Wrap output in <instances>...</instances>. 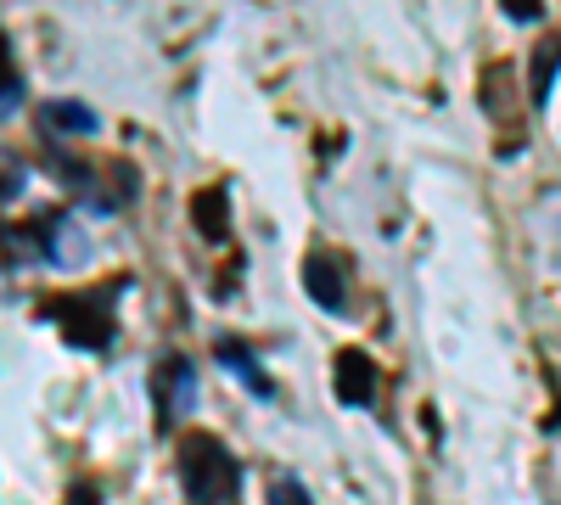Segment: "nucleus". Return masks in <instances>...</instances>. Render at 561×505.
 Returning a JSON list of instances; mask_svg holds the SVG:
<instances>
[{
	"mask_svg": "<svg viewBox=\"0 0 561 505\" xmlns=\"http://www.w3.org/2000/svg\"><path fill=\"white\" fill-rule=\"evenodd\" d=\"M180 483L192 494V505H230L242 489V467L219 438H185L180 444Z\"/></svg>",
	"mask_w": 561,
	"mask_h": 505,
	"instance_id": "nucleus-1",
	"label": "nucleus"
},
{
	"mask_svg": "<svg viewBox=\"0 0 561 505\" xmlns=\"http://www.w3.org/2000/svg\"><path fill=\"white\" fill-rule=\"evenodd\" d=\"M152 399H158V422L174 427L197 410V365L185 354H169L158 371H152Z\"/></svg>",
	"mask_w": 561,
	"mask_h": 505,
	"instance_id": "nucleus-2",
	"label": "nucleus"
},
{
	"mask_svg": "<svg viewBox=\"0 0 561 505\" xmlns=\"http://www.w3.org/2000/svg\"><path fill=\"white\" fill-rule=\"evenodd\" d=\"M62 314V332H68V343H79V348H107L113 343V309H102V298H73V303H57Z\"/></svg>",
	"mask_w": 561,
	"mask_h": 505,
	"instance_id": "nucleus-3",
	"label": "nucleus"
},
{
	"mask_svg": "<svg viewBox=\"0 0 561 505\" xmlns=\"http://www.w3.org/2000/svg\"><path fill=\"white\" fill-rule=\"evenodd\" d=\"M332 382H337V399L343 404H370V393H377V365H370L365 348H343Z\"/></svg>",
	"mask_w": 561,
	"mask_h": 505,
	"instance_id": "nucleus-4",
	"label": "nucleus"
},
{
	"mask_svg": "<svg viewBox=\"0 0 561 505\" xmlns=\"http://www.w3.org/2000/svg\"><path fill=\"white\" fill-rule=\"evenodd\" d=\"M39 253L68 269V264H84L90 259V237L79 231L68 214H57V219H45V231H39Z\"/></svg>",
	"mask_w": 561,
	"mask_h": 505,
	"instance_id": "nucleus-5",
	"label": "nucleus"
},
{
	"mask_svg": "<svg viewBox=\"0 0 561 505\" xmlns=\"http://www.w3.org/2000/svg\"><path fill=\"white\" fill-rule=\"evenodd\" d=\"M39 124H45V135H96L102 129V118H96V107H84V102H73V96H51V102H39Z\"/></svg>",
	"mask_w": 561,
	"mask_h": 505,
	"instance_id": "nucleus-6",
	"label": "nucleus"
},
{
	"mask_svg": "<svg viewBox=\"0 0 561 505\" xmlns=\"http://www.w3.org/2000/svg\"><path fill=\"white\" fill-rule=\"evenodd\" d=\"M304 287H309V298L320 303V309H332V314H348V287H343V275H337V264L332 259H309L304 264Z\"/></svg>",
	"mask_w": 561,
	"mask_h": 505,
	"instance_id": "nucleus-7",
	"label": "nucleus"
},
{
	"mask_svg": "<svg viewBox=\"0 0 561 505\" xmlns=\"http://www.w3.org/2000/svg\"><path fill=\"white\" fill-rule=\"evenodd\" d=\"M214 359L225 365L230 377H242V382H248V388H253L259 399H275V382L264 377V365H259V354H253V348H242V343L219 337V343H214Z\"/></svg>",
	"mask_w": 561,
	"mask_h": 505,
	"instance_id": "nucleus-8",
	"label": "nucleus"
},
{
	"mask_svg": "<svg viewBox=\"0 0 561 505\" xmlns=\"http://www.w3.org/2000/svg\"><path fill=\"white\" fill-rule=\"evenodd\" d=\"M192 219H197V231H203L208 242H225V237H230V219H225V186L203 192V197L192 203Z\"/></svg>",
	"mask_w": 561,
	"mask_h": 505,
	"instance_id": "nucleus-9",
	"label": "nucleus"
},
{
	"mask_svg": "<svg viewBox=\"0 0 561 505\" xmlns=\"http://www.w3.org/2000/svg\"><path fill=\"white\" fill-rule=\"evenodd\" d=\"M556 68H561V34H556V39H545L539 51H534V107H545V102H550Z\"/></svg>",
	"mask_w": 561,
	"mask_h": 505,
	"instance_id": "nucleus-10",
	"label": "nucleus"
},
{
	"mask_svg": "<svg viewBox=\"0 0 561 505\" xmlns=\"http://www.w3.org/2000/svg\"><path fill=\"white\" fill-rule=\"evenodd\" d=\"M270 505H314V500H309V489H304L298 478L275 472V478H270Z\"/></svg>",
	"mask_w": 561,
	"mask_h": 505,
	"instance_id": "nucleus-11",
	"label": "nucleus"
},
{
	"mask_svg": "<svg viewBox=\"0 0 561 505\" xmlns=\"http://www.w3.org/2000/svg\"><path fill=\"white\" fill-rule=\"evenodd\" d=\"M28 186V169L18 158H7V203H18V192Z\"/></svg>",
	"mask_w": 561,
	"mask_h": 505,
	"instance_id": "nucleus-12",
	"label": "nucleus"
},
{
	"mask_svg": "<svg viewBox=\"0 0 561 505\" xmlns=\"http://www.w3.org/2000/svg\"><path fill=\"white\" fill-rule=\"evenodd\" d=\"M505 18H517V23H534V18H539V0H505Z\"/></svg>",
	"mask_w": 561,
	"mask_h": 505,
	"instance_id": "nucleus-13",
	"label": "nucleus"
},
{
	"mask_svg": "<svg viewBox=\"0 0 561 505\" xmlns=\"http://www.w3.org/2000/svg\"><path fill=\"white\" fill-rule=\"evenodd\" d=\"M0 107H7V118H18V107H23V79L18 73H7V102Z\"/></svg>",
	"mask_w": 561,
	"mask_h": 505,
	"instance_id": "nucleus-14",
	"label": "nucleus"
},
{
	"mask_svg": "<svg viewBox=\"0 0 561 505\" xmlns=\"http://www.w3.org/2000/svg\"><path fill=\"white\" fill-rule=\"evenodd\" d=\"M68 505H102V494L90 483H79V489H68Z\"/></svg>",
	"mask_w": 561,
	"mask_h": 505,
	"instance_id": "nucleus-15",
	"label": "nucleus"
}]
</instances>
